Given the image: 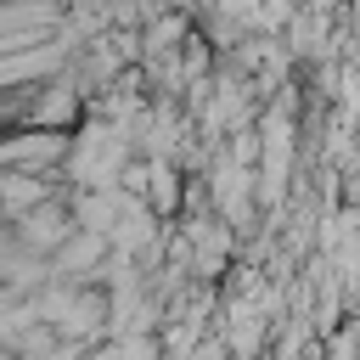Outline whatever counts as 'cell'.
<instances>
[{
  "label": "cell",
  "instance_id": "6da1fadb",
  "mask_svg": "<svg viewBox=\"0 0 360 360\" xmlns=\"http://www.w3.org/2000/svg\"><path fill=\"white\" fill-rule=\"evenodd\" d=\"M68 152H73V135H62L56 124H34L22 135L6 141V163L11 169H68Z\"/></svg>",
  "mask_w": 360,
  "mask_h": 360
}]
</instances>
